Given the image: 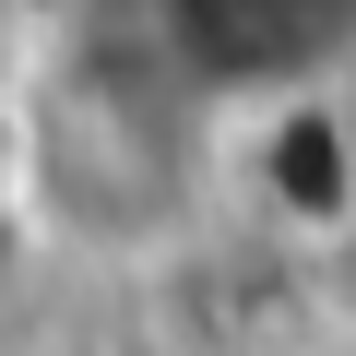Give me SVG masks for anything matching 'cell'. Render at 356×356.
I'll return each instance as SVG.
<instances>
[{"mask_svg":"<svg viewBox=\"0 0 356 356\" xmlns=\"http://www.w3.org/2000/svg\"><path fill=\"white\" fill-rule=\"evenodd\" d=\"M0 143H13V214H24V238L107 250V261L178 250L202 226V191H214L202 119L143 60H60V72H36L0 107Z\"/></svg>","mask_w":356,"mask_h":356,"instance_id":"obj_1","label":"cell"}]
</instances>
